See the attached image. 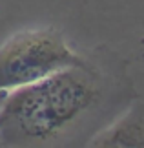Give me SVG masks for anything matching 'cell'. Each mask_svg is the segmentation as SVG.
I'll return each instance as SVG.
<instances>
[{"mask_svg": "<svg viewBox=\"0 0 144 148\" xmlns=\"http://www.w3.org/2000/svg\"><path fill=\"white\" fill-rule=\"evenodd\" d=\"M99 57L11 90L0 104V146L88 145L137 97L113 53Z\"/></svg>", "mask_w": 144, "mask_h": 148, "instance_id": "cell-1", "label": "cell"}, {"mask_svg": "<svg viewBox=\"0 0 144 148\" xmlns=\"http://www.w3.org/2000/svg\"><path fill=\"white\" fill-rule=\"evenodd\" d=\"M84 60L53 27L20 31L0 46V92L33 84Z\"/></svg>", "mask_w": 144, "mask_h": 148, "instance_id": "cell-2", "label": "cell"}, {"mask_svg": "<svg viewBox=\"0 0 144 148\" xmlns=\"http://www.w3.org/2000/svg\"><path fill=\"white\" fill-rule=\"evenodd\" d=\"M88 146L93 148H144V102H131L106 126L91 135Z\"/></svg>", "mask_w": 144, "mask_h": 148, "instance_id": "cell-3", "label": "cell"}]
</instances>
